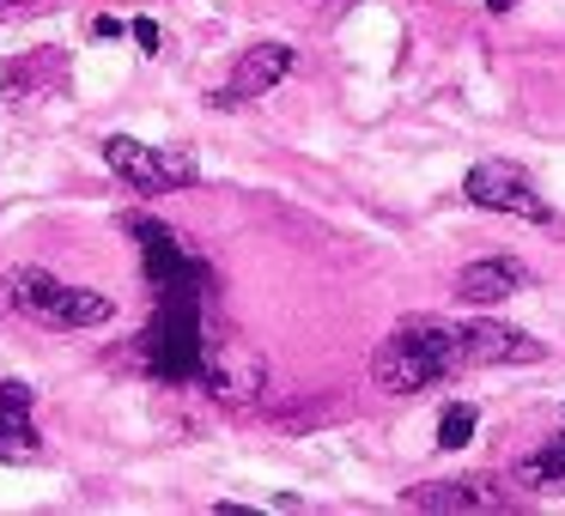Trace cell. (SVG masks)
<instances>
[{"label":"cell","mask_w":565,"mask_h":516,"mask_svg":"<svg viewBox=\"0 0 565 516\" xmlns=\"http://www.w3.org/2000/svg\"><path fill=\"white\" fill-rule=\"evenodd\" d=\"M407 504L438 516H492V510H511V492L499 480H431V486L407 492Z\"/></svg>","instance_id":"52a82bcc"},{"label":"cell","mask_w":565,"mask_h":516,"mask_svg":"<svg viewBox=\"0 0 565 516\" xmlns=\"http://www.w3.org/2000/svg\"><path fill=\"white\" fill-rule=\"evenodd\" d=\"M456 370H468L462 329L444 322V316L402 322V329L371 353V377H377V389H390V395H419V389H431V383L456 377Z\"/></svg>","instance_id":"6da1fadb"},{"label":"cell","mask_w":565,"mask_h":516,"mask_svg":"<svg viewBox=\"0 0 565 516\" xmlns=\"http://www.w3.org/2000/svg\"><path fill=\"white\" fill-rule=\"evenodd\" d=\"M516 486L559 498V492H565V438H553V443H541V450H529L523 462H516Z\"/></svg>","instance_id":"8fae6325"},{"label":"cell","mask_w":565,"mask_h":516,"mask_svg":"<svg viewBox=\"0 0 565 516\" xmlns=\"http://www.w3.org/2000/svg\"><path fill=\"white\" fill-rule=\"evenodd\" d=\"M475 426H480V419H475V407H468V401H450V407L438 413V443H444V450H468Z\"/></svg>","instance_id":"7c38bea8"},{"label":"cell","mask_w":565,"mask_h":516,"mask_svg":"<svg viewBox=\"0 0 565 516\" xmlns=\"http://www.w3.org/2000/svg\"><path fill=\"white\" fill-rule=\"evenodd\" d=\"M462 195L487 213H511V219H553L547 195L529 183V171H516L511 159H480L475 171L462 176Z\"/></svg>","instance_id":"277c9868"},{"label":"cell","mask_w":565,"mask_h":516,"mask_svg":"<svg viewBox=\"0 0 565 516\" xmlns=\"http://www.w3.org/2000/svg\"><path fill=\"white\" fill-rule=\"evenodd\" d=\"M292 74V43H249L244 55H237V67H232V86H220L213 92V104H249V98H268L280 79Z\"/></svg>","instance_id":"8992f818"},{"label":"cell","mask_w":565,"mask_h":516,"mask_svg":"<svg viewBox=\"0 0 565 516\" xmlns=\"http://www.w3.org/2000/svg\"><path fill=\"white\" fill-rule=\"evenodd\" d=\"M0 310H7V298H0Z\"/></svg>","instance_id":"2e32d148"},{"label":"cell","mask_w":565,"mask_h":516,"mask_svg":"<svg viewBox=\"0 0 565 516\" xmlns=\"http://www.w3.org/2000/svg\"><path fill=\"white\" fill-rule=\"evenodd\" d=\"M456 329H462V358H468V370H480V365H535V358H547V346H541L535 334L504 329V322L475 316V322H456Z\"/></svg>","instance_id":"5b68a950"},{"label":"cell","mask_w":565,"mask_h":516,"mask_svg":"<svg viewBox=\"0 0 565 516\" xmlns=\"http://www.w3.org/2000/svg\"><path fill=\"white\" fill-rule=\"evenodd\" d=\"M135 43H140V55H159V25H152V19H135Z\"/></svg>","instance_id":"4fadbf2b"},{"label":"cell","mask_w":565,"mask_h":516,"mask_svg":"<svg viewBox=\"0 0 565 516\" xmlns=\"http://www.w3.org/2000/svg\"><path fill=\"white\" fill-rule=\"evenodd\" d=\"M104 164H110L135 195H171V189H177L164 147H147V140H135V135H110V140H104Z\"/></svg>","instance_id":"ba28073f"},{"label":"cell","mask_w":565,"mask_h":516,"mask_svg":"<svg viewBox=\"0 0 565 516\" xmlns=\"http://www.w3.org/2000/svg\"><path fill=\"white\" fill-rule=\"evenodd\" d=\"M487 7H492V13H511V7H516V0H487Z\"/></svg>","instance_id":"5bb4252c"},{"label":"cell","mask_w":565,"mask_h":516,"mask_svg":"<svg viewBox=\"0 0 565 516\" xmlns=\"http://www.w3.org/2000/svg\"><path fill=\"white\" fill-rule=\"evenodd\" d=\"M0 298H7V310L43 322V329H104V322L116 316V304L104 292H92V286H67V280H55L50 268H31V261L7 268Z\"/></svg>","instance_id":"7a4b0ae2"},{"label":"cell","mask_w":565,"mask_h":516,"mask_svg":"<svg viewBox=\"0 0 565 516\" xmlns=\"http://www.w3.org/2000/svg\"><path fill=\"white\" fill-rule=\"evenodd\" d=\"M195 383L225 407H249L262 389V353L249 341H237V334H201Z\"/></svg>","instance_id":"3957f363"},{"label":"cell","mask_w":565,"mask_h":516,"mask_svg":"<svg viewBox=\"0 0 565 516\" xmlns=\"http://www.w3.org/2000/svg\"><path fill=\"white\" fill-rule=\"evenodd\" d=\"M43 443H38V426H31V389L25 383H0V462H38Z\"/></svg>","instance_id":"9c48e42d"},{"label":"cell","mask_w":565,"mask_h":516,"mask_svg":"<svg viewBox=\"0 0 565 516\" xmlns=\"http://www.w3.org/2000/svg\"><path fill=\"white\" fill-rule=\"evenodd\" d=\"M523 286H529V268L511 256L468 261V268L456 273V298H462V304H504V298H516Z\"/></svg>","instance_id":"30bf717a"},{"label":"cell","mask_w":565,"mask_h":516,"mask_svg":"<svg viewBox=\"0 0 565 516\" xmlns=\"http://www.w3.org/2000/svg\"><path fill=\"white\" fill-rule=\"evenodd\" d=\"M7 7H25V0H0V13H7Z\"/></svg>","instance_id":"9a60e30c"}]
</instances>
